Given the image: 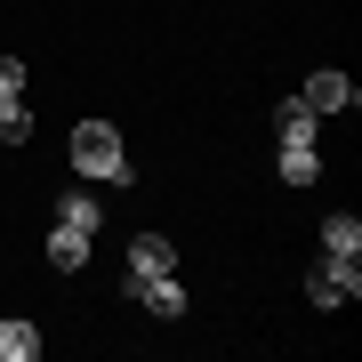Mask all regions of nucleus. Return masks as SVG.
Segmentation results:
<instances>
[{
    "instance_id": "nucleus-1",
    "label": "nucleus",
    "mask_w": 362,
    "mask_h": 362,
    "mask_svg": "<svg viewBox=\"0 0 362 362\" xmlns=\"http://www.w3.org/2000/svg\"><path fill=\"white\" fill-rule=\"evenodd\" d=\"M73 169L97 177V185H129L137 177L129 153H121V137H113V121H81V129H73Z\"/></svg>"
},
{
    "instance_id": "nucleus-2",
    "label": "nucleus",
    "mask_w": 362,
    "mask_h": 362,
    "mask_svg": "<svg viewBox=\"0 0 362 362\" xmlns=\"http://www.w3.org/2000/svg\"><path fill=\"white\" fill-rule=\"evenodd\" d=\"M0 145H33V113H25V65L0 57Z\"/></svg>"
},
{
    "instance_id": "nucleus-3",
    "label": "nucleus",
    "mask_w": 362,
    "mask_h": 362,
    "mask_svg": "<svg viewBox=\"0 0 362 362\" xmlns=\"http://www.w3.org/2000/svg\"><path fill=\"white\" fill-rule=\"evenodd\" d=\"M306 298H314V306H354V298H362L354 258H322V266L306 274Z\"/></svg>"
},
{
    "instance_id": "nucleus-4",
    "label": "nucleus",
    "mask_w": 362,
    "mask_h": 362,
    "mask_svg": "<svg viewBox=\"0 0 362 362\" xmlns=\"http://www.w3.org/2000/svg\"><path fill=\"white\" fill-rule=\"evenodd\" d=\"M121 290H129L137 306L169 314V322H177V314H185V282H177V274H137V266H129V282H121Z\"/></svg>"
},
{
    "instance_id": "nucleus-5",
    "label": "nucleus",
    "mask_w": 362,
    "mask_h": 362,
    "mask_svg": "<svg viewBox=\"0 0 362 362\" xmlns=\"http://www.w3.org/2000/svg\"><path fill=\"white\" fill-rule=\"evenodd\" d=\"M298 97H306L314 113H354V105H362V89H354L346 73H306V89H298Z\"/></svg>"
},
{
    "instance_id": "nucleus-6",
    "label": "nucleus",
    "mask_w": 362,
    "mask_h": 362,
    "mask_svg": "<svg viewBox=\"0 0 362 362\" xmlns=\"http://www.w3.org/2000/svg\"><path fill=\"white\" fill-rule=\"evenodd\" d=\"M89 242H97V233H81V226H49V266L57 274H81V266H89Z\"/></svg>"
},
{
    "instance_id": "nucleus-7",
    "label": "nucleus",
    "mask_w": 362,
    "mask_h": 362,
    "mask_svg": "<svg viewBox=\"0 0 362 362\" xmlns=\"http://www.w3.org/2000/svg\"><path fill=\"white\" fill-rule=\"evenodd\" d=\"M322 258H362V218L354 209H330L322 218Z\"/></svg>"
},
{
    "instance_id": "nucleus-8",
    "label": "nucleus",
    "mask_w": 362,
    "mask_h": 362,
    "mask_svg": "<svg viewBox=\"0 0 362 362\" xmlns=\"http://www.w3.org/2000/svg\"><path fill=\"white\" fill-rule=\"evenodd\" d=\"M314 121H322V113H314L306 97H282V113H274V129H282V145H314Z\"/></svg>"
},
{
    "instance_id": "nucleus-9",
    "label": "nucleus",
    "mask_w": 362,
    "mask_h": 362,
    "mask_svg": "<svg viewBox=\"0 0 362 362\" xmlns=\"http://www.w3.org/2000/svg\"><path fill=\"white\" fill-rule=\"evenodd\" d=\"M129 266H137V274H177V250H169V233H137V242H129Z\"/></svg>"
},
{
    "instance_id": "nucleus-10",
    "label": "nucleus",
    "mask_w": 362,
    "mask_h": 362,
    "mask_svg": "<svg viewBox=\"0 0 362 362\" xmlns=\"http://www.w3.org/2000/svg\"><path fill=\"white\" fill-rule=\"evenodd\" d=\"M322 177V153L314 145H282V185H314Z\"/></svg>"
},
{
    "instance_id": "nucleus-11",
    "label": "nucleus",
    "mask_w": 362,
    "mask_h": 362,
    "mask_svg": "<svg viewBox=\"0 0 362 362\" xmlns=\"http://www.w3.org/2000/svg\"><path fill=\"white\" fill-rule=\"evenodd\" d=\"M40 354V330L33 322H0V362H33Z\"/></svg>"
},
{
    "instance_id": "nucleus-12",
    "label": "nucleus",
    "mask_w": 362,
    "mask_h": 362,
    "mask_svg": "<svg viewBox=\"0 0 362 362\" xmlns=\"http://www.w3.org/2000/svg\"><path fill=\"white\" fill-rule=\"evenodd\" d=\"M97 218H105V209H97L89 194H65V202H57V226H81V233H97Z\"/></svg>"
}]
</instances>
